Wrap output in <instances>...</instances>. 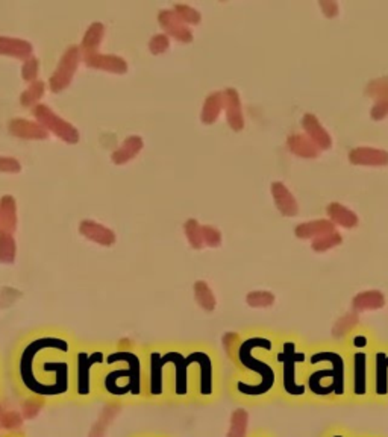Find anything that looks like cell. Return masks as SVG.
Masks as SVG:
<instances>
[{
	"label": "cell",
	"mask_w": 388,
	"mask_h": 437,
	"mask_svg": "<svg viewBox=\"0 0 388 437\" xmlns=\"http://www.w3.org/2000/svg\"><path fill=\"white\" fill-rule=\"evenodd\" d=\"M307 390L308 402L313 404L343 405L352 402L346 349L320 347L308 352Z\"/></svg>",
	"instance_id": "277c9868"
},
{
	"label": "cell",
	"mask_w": 388,
	"mask_h": 437,
	"mask_svg": "<svg viewBox=\"0 0 388 437\" xmlns=\"http://www.w3.org/2000/svg\"><path fill=\"white\" fill-rule=\"evenodd\" d=\"M355 311H370L379 310L385 305V296L378 290H369L358 293L352 301Z\"/></svg>",
	"instance_id": "4316f807"
},
{
	"label": "cell",
	"mask_w": 388,
	"mask_h": 437,
	"mask_svg": "<svg viewBox=\"0 0 388 437\" xmlns=\"http://www.w3.org/2000/svg\"><path fill=\"white\" fill-rule=\"evenodd\" d=\"M202 226L197 224V220L188 219L184 225V233L188 239V243L192 244L194 249L203 248V239H202Z\"/></svg>",
	"instance_id": "d590c367"
},
{
	"label": "cell",
	"mask_w": 388,
	"mask_h": 437,
	"mask_svg": "<svg viewBox=\"0 0 388 437\" xmlns=\"http://www.w3.org/2000/svg\"><path fill=\"white\" fill-rule=\"evenodd\" d=\"M225 108H226V117L227 124L234 129V131H241L245 128V117H243L241 111V102H240V95L237 93V90L227 88L225 93Z\"/></svg>",
	"instance_id": "ffe728a7"
},
{
	"label": "cell",
	"mask_w": 388,
	"mask_h": 437,
	"mask_svg": "<svg viewBox=\"0 0 388 437\" xmlns=\"http://www.w3.org/2000/svg\"><path fill=\"white\" fill-rule=\"evenodd\" d=\"M249 437H275L267 430H255L254 433H250Z\"/></svg>",
	"instance_id": "7dc6e473"
},
{
	"label": "cell",
	"mask_w": 388,
	"mask_h": 437,
	"mask_svg": "<svg viewBox=\"0 0 388 437\" xmlns=\"http://www.w3.org/2000/svg\"><path fill=\"white\" fill-rule=\"evenodd\" d=\"M173 11L176 12L178 17L185 23H188V25H197V23L201 21V12H197L194 8L188 6V5H182V3H178L174 5Z\"/></svg>",
	"instance_id": "74e56055"
},
{
	"label": "cell",
	"mask_w": 388,
	"mask_h": 437,
	"mask_svg": "<svg viewBox=\"0 0 388 437\" xmlns=\"http://www.w3.org/2000/svg\"><path fill=\"white\" fill-rule=\"evenodd\" d=\"M0 172L2 173H20L21 164L12 157H0Z\"/></svg>",
	"instance_id": "b9f144b4"
},
{
	"label": "cell",
	"mask_w": 388,
	"mask_h": 437,
	"mask_svg": "<svg viewBox=\"0 0 388 437\" xmlns=\"http://www.w3.org/2000/svg\"><path fill=\"white\" fill-rule=\"evenodd\" d=\"M6 394V378L3 373V367H2V362H0V401H3Z\"/></svg>",
	"instance_id": "f6af8a7d"
},
{
	"label": "cell",
	"mask_w": 388,
	"mask_h": 437,
	"mask_svg": "<svg viewBox=\"0 0 388 437\" xmlns=\"http://www.w3.org/2000/svg\"><path fill=\"white\" fill-rule=\"evenodd\" d=\"M275 347V340L261 334L240 339L232 358L237 372L227 385L235 401L261 405L279 398V377L273 358Z\"/></svg>",
	"instance_id": "7a4b0ae2"
},
{
	"label": "cell",
	"mask_w": 388,
	"mask_h": 437,
	"mask_svg": "<svg viewBox=\"0 0 388 437\" xmlns=\"http://www.w3.org/2000/svg\"><path fill=\"white\" fill-rule=\"evenodd\" d=\"M76 344L64 334L43 333L23 340L11 360V385L25 401L45 405L72 402Z\"/></svg>",
	"instance_id": "6da1fadb"
},
{
	"label": "cell",
	"mask_w": 388,
	"mask_h": 437,
	"mask_svg": "<svg viewBox=\"0 0 388 437\" xmlns=\"http://www.w3.org/2000/svg\"><path fill=\"white\" fill-rule=\"evenodd\" d=\"M341 243H343V237H341L337 231H332V233L317 237V239H314L311 246H313V249L316 252H325V251H329L336 246H340Z\"/></svg>",
	"instance_id": "e575fe53"
},
{
	"label": "cell",
	"mask_w": 388,
	"mask_h": 437,
	"mask_svg": "<svg viewBox=\"0 0 388 437\" xmlns=\"http://www.w3.org/2000/svg\"><path fill=\"white\" fill-rule=\"evenodd\" d=\"M101 401L117 405L146 402L144 354L131 348L110 351L101 377Z\"/></svg>",
	"instance_id": "5b68a950"
},
{
	"label": "cell",
	"mask_w": 388,
	"mask_h": 437,
	"mask_svg": "<svg viewBox=\"0 0 388 437\" xmlns=\"http://www.w3.org/2000/svg\"><path fill=\"white\" fill-rule=\"evenodd\" d=\"M158 21L167 32V37H173L181 43H192L193 32L184 21H182L173 10H163L158 14Z\"/></svg>",
	"instance_id": "4fadbf2b"
},
{
	"label": "cell",
	"mask_w": 388,
	"mask_h": 437,
	"mask_svg": "<svg viewBox=\"0 0 388 437\" xmlns=\"http://www.w3.org/2000/svg\"><path fill=\"white\" fill-rule=\"evenodd\" d=\"M34 117L37 119L45 131H50L55 134L58 139L68 144H76L79 142V131L72 124H68L67 120L61 119L58 114L53 113L52 108L44 104H37L32 108Z\"/></svg>",
	"instance_id": "8fae6325"
},
{
	"label": "cell",
	"mask_w": 388,
	"mask_h": 437,
	"mask_svg": "<svg viewBox=\"0 0 388 437\" xmlns=\"http://www.w3.org/2000/svg\"><path fill=\"white\" fill-rule=\"evenodd\" d=\"M170 46V40L167 34H156L155 37H152V40L149 41V50L154 53V55H161V53L167 52Z\"/></svg>",
	"instance_id": "60d3db41"
},
{
	"label": "cell",
	"mask_w": 388,
	"mask_h": 437,
	"mask_svg": "<svg viewBox=\"0 0 388 437\" xmlns=\"http://www.w3.org/2000/svg\"><path fill=\"white\" fill-rule=\"evenodd\" d=\"M328 216L332 224H337L343 228H355L358 225V216L338 202H332L328 205Z\"/></svg>",
	"instance_id": "f1b7e54d"
},
{
	"label": "cell",
	"mask_w": 388,
	"mask_h": 437,
	"mask_svg": "<svg viewBox=\"0 0 388 437\" xmlns=\"http://www.w3.org/2000/svg\"><path fill=\"white\" fill-rule=\"evenodd\" d=\"M79 233L85 237V239L101 244V246H112V244L116 243V234H114L112 229L93 220H82L79 225Z\"/></svg>",
	"instance_id": "e0dca14e"
},
{
	"label": "cell",
	"mask_w": 388,
	"mask_h": 437,
	"mask_svg": "<svg viewBox=\"0 0 388 437\" xmlns=\"http://www.w3.org/2000/svg\"><path fill=\"white\" fill-rule=\"evenodd\" d=\"M202 229V239L203 244H208L210 248H217L222 244V234L217 228L211 225H205L201 228Z\"/></svg>",
	"instance_id": "ab89813d"
},
{
	"label": "cell",
	"mask_w": 388,
	"mask_h": 437,
	"mask_svg": "<svg viewBox=\"0 0 388 437\" xmlns=\"http://www.w3.org/2000/svg\"><path fill=\"white\" fill-rule=\"evenodd\" d=\"M188 356L192 363L193 402L210 404L217 401L222 392V377L214 352L197 348L188 351Z\"/></svg>",
	"instance_id": "9c48e42d"
},
{
	"label": "cell",
	"mask_w": 388,
	"mask_h": 437,
	"mask_svg": "<svg viewBox=\"0 0 388 437\" xmlns=\"http://www.w3.org/2000/svg\"><path fill=\"white\" fill-rule=\"evenodd\" d=\"M227 437H249V413L246 409L232 411Z\"/></svg>",
	"instance_id": "4dcf8cb0"
},
{
	"label": "cell",
	"mask_w": 388,
	"mask_h": 437,
	"mask_svg": "<svg viewBox=\"0 0 388 437\" xmlns=\"http://www.w3.org/2000/svg\"><path fill=\"white\" fill-rule=\"evenodd\" d=\"M17 229V202L10 195L0 199V231L14 234Z\"/></svg>",
	"instance_id": "603a6c76"
},
{
	"label": "cell",
	"mask_w": 388,
	"mask_h": 437,
	"mask_svg": "<svg viewBox=\"0 0 388 437\" xmlns=\"http://www.w3.org/2000/svg\"><path fill=\"white\" fill-rule=\"evenodd\" d=\"M81 61V50L79 46H70L65 52L63 58L58 63L55 72L50 76L49 79V87L53 93H61V91L65 90L70 86L73 81V76L78 70Z\"/></svg>",
	"instance_id": "7c38bea8"
},
{
	"label": "cell",
	"mask_w": 388,
	"mask_h": 437,
	"mask_svg": "<svg viewBox=\"0 0 388 437\" xmlns=\"http://www.w3.org/2000/svg\"><path fill=\"white\" fill-rule=\"evenodd\" d=\"M332 231H336V226H334L331 220H314L296 226L294 234L299 239H317V237Z\"/></svg>",
	"instance_id": "484cf974"
},
{
	"label": "cell",
	"mask_w": 388,
	"mask_h": 437,
	"mask_svg": "<svg viewBox=\"0 0 388 437\" xmlns=\"http://www.w3.org/2000/svg\"><path fill=\"white\" fill-rule=\"evenodd\" d=\"M110 349L103 347H76L72 365V402L90 405L101 401V377Z\"/></svg>",
	"instance_id": "52a82bcc"
},
{
	"label": "cell",
	"mask_w": 388,
	"mask_h": 437,
	"mask_svg": "<svg viewBox=\"0 0 388 437\" xmlns=\"http://www.w3.org/2000/svg\"><path fill=\"white\" fill-rule=\"evenodd\" d=\"M0 437H28V436L21 431H8V433L0 434Z\"/></svg>",
	"instance_id": "c3c4849f"
},
{
	"label": "cell",
	"mask_w": 388,
	"mask_h": 437,
	"mask_svg": "<svg viewBox=\"0 0 388 437\" xmlns=\"http://www.w3.org/2000/svg\"><path fill=\"white\" fill-rule=\"evenodd\" d=\"M370 401L388 404V348L378 347L371 357Z\"/></svg>",
	"instance_id": "30bf717a"
},
{
	"label": "cell",
	"mask_w": 388,
	"mask_h": 437,
	"mask_svg": "<svg viewBox=\"0 0 388 437\" xmlns=\"http://www.w3.org/2000/svg\"><path fill=\"white\" fill-rule=\"evenodd\" d=\"M146 402H193L192 363L188 351L152 348L144 352Z\"/></svg>",
	"instance_id": "3957f363"
},
{
	"label": "cell",
	"mask_w": 388,
	"mask_h": 437,
	"mask_svg": "<svg viewBox=\"0 0 388 437\" xmlns=\"http://www.w3.org/2000/svg\"><path fill=\"white\" fill-rule=\"evenodd\" d=\"M38 72H40V61L37 57H29L25 59V63L21 66V78L26 82L37 81Z\"/></svg>",
	"instance_id": "f35d334b"
},
{
	"label": "cell",
	"mask_w": 388,
	"mask_h": 437,
	"mask_svg": "<svg viewBox=\"0 0 388 437\" xmlns=\"http://www.w3.org/2000/svg\"><path fill=\"white\" fill-rule=\"evenodd\" d=\"M85 64L91 68H97V70L110 72V73H117L123 75L127 72V63L126 61L117 57V55H110V53H93L90 57H83Z\"/></svg>",
	"instance_id": "9a60e30c"
},
{
	"label": "cell",
	"mask_w": 388,
	"mask_h": 437,
	"mask_svg": "<svg viewBox=\"0 0 388 437\" xmlns=\"http://www.w3.org/2000/svg\"><path fill=\"white\" fill-rule=\"evenodd\" d=\"M272 195L275 199V204L278 210L287 217H294L299 213V205L294 196L290 193L283 182H273L272 184Z\"/></svg>",
	"instance_id": "d6986e66"
},
{
	"label": "cell",
	"mask_w": 388,
	"mask_h": 437,
	"mask_svg": "<svg viewBox=\"0 0 388 437\" xmlns=\"http://www.w3.org/2000/svg\"><path fill=\"white\" fill-rule=\"evenodd\" d=\"M131 437H169L161 433H152V431H141V433H135Z\"/></svg>",
	"instance_id": "bcb514c9"
},
{
	"label": "cell",
	"mask_w": 388,
	"mask_h": 437,
	"mask_svg": "<svg viewBox=\"0 0 388 437\" xmlns=\"http://www.w3.org/2000/svg\"><path fill=\"white\" fill-rule=\"evenodd\" d=\"M374 351V342L366 331H356L349 339L346 354L351 372L352 402H370V371Z\"/></svg>",
	"instance_id": "ba28073f"
},
{
	"label": "cell",
	"mask_w": 388,
	"mask_h": 437,
	"mask_svg": "<svg viewBox=\"0 0 388 437\" xmlns=\"http://www.w3.org/2000/svg\"><path fill=\"white\" fill-rule=\"evenodd\" d=\"M349 159L355 166H387L388 152L374 148H356L349 152Z\"/></svg>",
	"instance_id": "44dd1931"
},
{
	"label": "cell",
	"mask_w": 388,
	"mask_h": 437,
	"mask_svg": "<svg viewBox=\"0 0 388 437\" xmlns=\"http://www.w3.org/2000/svg\"><path fill=\"white\" fill-rule=\"evenodd\" d=\"M352 431L343 425H331L326 428L320 437H351Z\"/></svg>",
	"instance_id": "7bdbcfd3"
},
{
	"label": "cell",
	"mask_w": 388,
	"mask_h": 437,
	"mask_svg": "<svg viewBox=\"0 0 388 437\" xmlns=\"http://www.w3.org/2000/svg\"><path fill=\"white\" fill-rule=\"evenodd\" d=\"M8 131L14 137L25 140H44L49 137V133L38 124L26 119H12L8 124Z\"/></svg>",
	"instance_id": "2e32d148"
},
{
	"label": "cell",
	"mask_w": 388,
	"mask_h": 437,
	"mask_svg": "<svg viewBox=\"0 0 388 437\" xmlns=\"http://www.w3.org/2000/svg\"><path fill=\"white\" fill-rule=\"evenodd\" d=\"M143 146H144V142L141 137L139 135L127 137V139L123 142V144H121L117 150L112 152V155H111L112 163L117 166L126 164L127 161H131L139 155L143 149Z\"/></svg>",
	"instance_id": "d4e9b609"
},
{
	"label": "cell",
	"mask_w": 388,
	"mask_h": 437,
	"mask_svg": "<svg viewBox=\"0 0 388 437\" xmlns=\"http://www.w3.org/2000/svg\"><path fill=\"white\" fill-rule=\"evenodd\" d=\"M32 44L26 40L12 37H2L0 35V55L14 57L19 59H28L32 57Z\"/></svg>",
	"instance_id": "7402d4cb"
},
{
	"label": "cell",
	"mask_w": 388,
	"mask_h": 437,
	"mask_svg": "<svg viewBox=\"0 0 388 437\" xmlns=\"http://www.w3.org/2000/svg\"><path fill=\"white\" fill-rule=\"evenodd\" d=\"M44 91L45 84L43 81L37 79L34 82H30V86L20 95V104L23 106H26V108L28 106H35L37 102L44 96Z\"/></svg>",
	"instance_id": "836d02e7"
},
{
	"label": "cell",
	"mask_w": 388,
	"mask_h": 437,
	"mask_svg": "<svg viewBox=\"0 0 388 437\" xmlns=\"http://www.w3.org/2000/svg\"><path fill=\"white\" fill-rule=\"evenodd\" d=\"M318 5H320L322 11L326 17H329V19L337 17V14H338V3L337 2H332V0H320Z\"/></svg>",
	"instance_id": "ee69618b"
},
{
	"label": "cell",
	"mask_w": 388,
	"mask_h": 437,
	"mask_svg": "<svg viewBox=\"0 0 388 437\" xmlns=\"http://www.w3.org/2000/svg\"><path fill=\"white\" fill-rule=\"evenodd\" d=\"M194 296L196 301L205 311H214L216 310V296L212 293V290L205 281H197L194 284Z\"/></svg>",
	"instance_id": "1f68e13d"
},
{
	"label": "cell",
	"mask_w": 388,
	"mask_h": 437,
	"mask_svg": "<svg viewBox=\"0 0 388 437\" xmlns=\"http://www.w3.org/2000/svg\"><path fill=\"white\" fill-rule=\"evenodd\" d=\"M366 93L375 99V105L371 108V119L382 120L388 116V78H378L371 81Z\"/></svg>",
	"instance_id": "5bb4252c"
},
{
	"label": "cell",
	"mask_w": 388,
	"mask_h": 437,
	"mask_svg": "<svg viewBox=\"0 0 388 437\" xmlns=\"http://www.w3.org/2000/svg\"><path fill=\"white\" fill-rule=\"evenodd\" d=\"M105 37V26L101 21H94L93 25H90V28L83 34V38L79 46L81 55L82 57H90L93 53H97L99 46H101L102 40Z\"/></svg>",
	"instance_id": "cb8c5ba5"
},
{
	"label": "cell",
	"mask_w": 388,
	"mask_h": 437,
	"mask_svg": "<svg viewBox=\"0 0 388 437\" xmlns=\"http://www.w3.org/2000/svg\"><path fill=\"white\" fill-rule=\"evenodd\" d=\"M287 144L294 155H298V157L316 158L318 155L317 146L311 142L307 135L293 134V135L288 137Z\"/></svg>",
	"instance_id": "83f0119b"
},
{
	"label": "cell",
	"mask_w": 388,
	"mask_h": 437,
	"mask_svg": "<svg viewBox=\"0 0 388 437\" xmlns=\"http://www.w3.org/2000/svg\"><path fill=\"white\" fill-rule=\"evenodd\" d=\"M303 129H305L307 137L313 142L318 150H326L332 146V139L328 134V131L320 125V122L314 116V114H305L302 120Z\"/></svg>",
	"instance_id": "ac0fdd59"
},
{
	"label": "cell",
	"mask_w": 388,
	"mask_h": 437,
	"mask_svg": "<svg viewBox=\"0 0 388 437\" xmlns=\"http://www.w3.org/2000/svg\"><path fill=\"white\" fill-rule=\"evenodd\" d=\"M351 437H382V436H378V434H367V433H363V434H355L352 433Z\"/></svg>",
	"instance_id": "681fc988"
},
{
	"label": "cell",
	"mask_w": 388,
	"mask_h": 437,
	"mask_svg": "<svg viewBox=\"0 0 388 437\" xmlns=\"http://www.w3.org/2000/svg\"><path fill=\"white\" fill-rule=\"evenodd\" d=\"M246 302L254 309H267L275 304V296L270 291H252L246 296Z\"/></svg>",
	"instance_id": "8d00e7d4"
},
{
	"label": "cell",
	"mask_w": 388,
	"mask_h": 437,
	"mask_svg": "<svg viewBox=\"0 0 388 437\" xmlns=\"http://www.w3.org/2000/svg\"><path fill=\"white\" fill-rule=\"evenodd\" d=\"M308 352L296 340H280L275 347L273 358L279 377V398L288 404L308 402Z\"/></svg>",
	"instance_id": "8992f818"
},
{
	"label": "cell",
	"mask_w": 388,
	"mask_h": 437,
	"mask_svg": "<svg viewBox=\"0 0 388 437\" xmlns=\"http://www.w3.org/2000/svg\"><path fill=\"white\" fill-rule=\"evenodd\" d=\"M225 106V96L222 91H216L207 97L202 110V122L205 125H212L218 119Z\"/></svg>",
	"instance_id": "f546056e"
},
{
	"label": "cell",
	"mask_w": 388,
	"mask_h": 437,
	"mask_svg": "<svg viewBox=\"0 0 388 437\" xmlns=\"http://www.w3.org/2000/svg\"><path fill=\"white\" fill-rule=\"evenodd\" d=\"M15 254H17V246H15L14 234L0 231V263L12 264L15 262Z\"/></svg>",
	"instance_id": "d6a6232c"
}]
</instances>
